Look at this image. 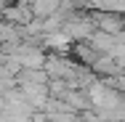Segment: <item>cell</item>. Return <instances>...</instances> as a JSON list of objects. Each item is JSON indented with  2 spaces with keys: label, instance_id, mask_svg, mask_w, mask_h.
Returning a JSON list of instances; mask_svg holds the SVG:
<instances>
[{
  "label": "cell",
  "instance_id": "obj_1",
  "mask_svg": "<svg viewBox=\"0 0 125 122\" xmlns=\"http://www.w3.org/2000/svg\"><path fill=\"white\" fill-rule=\"evenodd\" d=\"M56 0H35V13H51Z\"/></svg>",
  "mask_w": 125,
  "mask_h": 122
}]
</instances>
